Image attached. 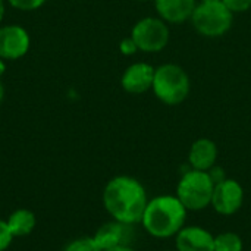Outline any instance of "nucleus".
Wrapping results in <instances>:
<instances>
[{"mask_svg": "<svg viewBox=\"0 0 251 251\" xmlns=\"http://www.w3.org/2000/svg\"><path fill=\"white\" fill-rule=\"evenodd\" d=\"M197 0H154V7L166 24H182L191 19Z\"/></svg>", "mask_w": 251, "mask_h": 251, "instance_id": "nucleus-13", "label": "nucleus"}, {"mask_svg": "<svg viewBox=\"0 0 251 251\" xmlns=\"http://www.w3.org/2000/svg\"><path fill=\"white\" fill-rule=\"evenodd\" d=\"M9 3L18 10L29 12V10H35L41 7L46 3V0H9Z\"/></svg>", "mask_w": 251, "mask_h": 251, "instance_id": "nucleus-17", "label": "nucleus"}, {"mask_svg": "<svg viewBox=\"0 0 251 251\" xmlns=\"http://www.w3.org/2000/svg\"><path fill=\"white\" fill-rule=\"evenodd\" d=\"M13 238H15V237L12 235V232H10V229H9V226H7V224H6V221L0 219V251L7 250V249L10 247Z\"/></svg>", "mask_w": 251, "mask_h": 251, "instance_id": "nucleus-18", "label": "nucleus"}, {"mask_svg": "<svg viewBox=\"0 0 251 251\" xmlns=\"http://www.w3.org/2000/svg\"><path fill=\"white\" fill-rule=\"evenodd\" d=\"M187 215L188 210L175 194H160L149 200L140 224L153 238L168 240L185 226Z\"/></svg>", "mask_w": 251, "mask_h": 251, "instance_id": "nucleus-2", "label": "nucleus"}, {"mask_svg": "<svg viewBox=\"0 0 251 251\" xmlns=\"http://www.w3.org/2000/svg\"><path fill=\"white\" fill-rule=\"evenodd\" d=\"M201 1H218V0H201Z\"/></svg>", "mask_w": 251, "mask_h": 251, "instance_id": "nucleus-26", "label": "nucleus"}, {"mask_svg": "<svg viewBox=\"0 0 251 251\" xmlns=\"http://www.w3.org/2000/svg\"><path fill=\"white\" fill-rule=\"evenodd\" d=\"M146 187L134 176L118 175L112 178L103 190V206L112 219L137 225L149 203Z\"/></svg>", "mask_w": 251, "mask_h": 251, "instance_id": "nucleus-1", "label": "nucleus"}, {"mask_svg": "<svg viewBox=\"0 0 251 251\" xmlns=\"http://www.w3.org/2000/svg\"><path fill=\"white\" fill-rule=\"evenodd\" d=\"M119 50H121V53H122V54H125V56H131V54H134V53H137V51H138V47H137L135 41L132 40V37H128V38H124V40L121 41V44H119Z\"/></svg>", "mask_w": 251, "mask_h": 251, "instance_id": "nucleus-20", "label": "nucleus"}, {"mask_svg": "<svg viewBox=\"0 0 251 251\" xmlns=\"http://www.w3.org/2000/svg\"><path fill=\"white\" fill-rule=\"evenodd\" d=\"M244 243L240 234L226 231L215 235V251H243Z\"/></svg>", "mask_w": 251, "mask_h": 251, "instance_id": "nucleus-15", "label": "nucleus"}, {"mask_svg": "<svg viewBox=\"0 0 251 251\" xmlns=\"http://www.w3.org/2000/svg\"><path fill=\"white\" fill-rule=\"evenodd\" d=\"M151 90L168 106L181 104L191 91V81L185 69L176 63H165L156 68Z\"/></svg>", "mask_w": 251, "mask_h": 251, "instance_id": "nucleus-3", "label": "nucleus"}, {"mask_svg": "<svg viewBox=\"0 0 251 251\" xmlns=\"http://www.w3.org/2000/svg\"><path fill=\"white\" fill-rule=\"evenodd\" d=\"M29 49V35L19 25H6L0 28V59L16 60L26 54Z\"/></svg>", "mask_w": 251, "mask_h": 251, "instance_id": "nucleus-9", "label": "nucleus"}, {"mask_svg": "<svg viewBox=\"0 0 251 251\" xmlns=\"http://www.w3.org/2000/svg\"><path fill=\"white\" fill-rule=\"evenodd\" d=\"M244 203V188L234 179L226 178L225 181L215 185L212 203L213 210L221 216H232L243 207Z\"/></svg>", "mask_w": 251, "mask_h": 251, "instance_id": "nucleus-7", "label": "nucleus"}, {"mask_svg": "<svg viewBox=\"0 0 251 251\" xmlns=\"http://www.w3.org/2000/svg\"><path fill=\"white\" fill-rule=\"evenodd\" d=\"M163 251H172V250H163Z\"/></svg>", "mask_w": 251, "mask_h": 251, "instance_id": "nucleus-28", "label": "nucleus"}, {"mask_svg": "<svg viewBox=\"0 0 251 251\" xmlns=\"http://www.w3.org/2000/svg\"><path fill=\"white\" fill-rule=\"evenodd\" d=\"M3 96H4V90H3V85H1V82H0V103H1V100H3Z\"/></svg>", "mask_w": 251, "mask_h": 251, "instance_id": "nucleus-25", "label": "nucleus"}, {"mask_svg": "<svg viewBox=\"0 0 251 251\" xmlns=\"http://www.w3.org/2000/svg\"><path fill=\"white\" fill-rule=\"evenodd\" d=\"M175 251H215V235L203 226H184L175 235Z\"/></svg>", "mask_w": 251, "mask_h": 251, "instance_id": "nucleus-10", "label": "nucleus"}, {"mask_svg": "<svg viewBox=\"0 0 251 251\" xmlns=\"http://www.w3.org/2000/svg\"><path fill=\"white\" fill-rule=\"evenodd\" d=\"M232 21L234 13L222 3V0L197 3L191 16L194 29L207 38L225 35L232 26Z\"/></svg>", "mask_w": 251, "mask_h": 251, "instance_id": "nucleus-5", "label": "nucleus"}, {"mask_svg": "<svg viewBox=\"0 0 251 251\" xmlns=\"http://www.w3.org/2000/svg\"><path fill=\"white\" fill-rule=\"evenodd\" d=\"M6 224L13 237H26L34 231L37 219L34 212L28 209H16L7 216Z\"/></svg>", "mask_w": 251, "mask_h": 251, "instance_id": "nucleus-14", "label": "nucleus"}, {"mask_svg": "<svg viewBox=\"0 0 251 251\" xmlns=\"http://www.w3.org/2000/svg\"><path fill=\"white\" fill-rule=\"evenodd\" d=\"M232 13H244L251 7V0H222Z\"/></svg>", "mask_w": 251, "mask_h": 251, "instance_id": "nucleus-19", "label": "nucleus"}, {"mask_svg": "<svg viewBox=\"0 0 251 251\" xmlns=\"http://www.w3.org/2000/svg\"><path fill=\"white\" fill-rule=\"evenodd\" d=\"M156 68L146 62H137L129 65L121 78L122 88L129 94H143L151 90Z\"/></svg>", "mask_w": 251, "mask_h": 251, "instance_id": "nucleus-11", "label": "nucleus"}, {"mask_svg": "<svg viewBox=\"0 0 251 251\" xmlns=\"http://www.w3.org/2000/svg\"><path fill=\"white\" fill-rule=\"evenodd\" d=\"M104 251H135L131 246H124V247H116V249H110V250Z\"/></svg>", "mask_w": 251, "mask_h": 251, "instance_id": "nucleus-22", "label": "nucleus"}, {"mask_svg": "<svg viewBox=\"0 0 251 251\" xmlns=\"http://www.w3.org/2000/svg\"><path fill=\"white\" fill-rule=\"evenodd\" d=\"M131 37L135 41L140 51L157 53L168 46L171 31L168 24L162 18L147 16L140 19L132 26Z\"/></svg>", "mask_w": 251, "mask_h": 251, "instance_id": "nucleus-6", "label": "nucleus"}, {"mask_svg": "<svg viewBox=\"0 0 251 251\" xmlns=\"http://www.w3.org/2000/svg\"><path fill=\"white\" fill-rule=\"evenodd\" d=\"M207 172H209L212 181L215 182V185L219 184V182H222V181H225V179L228 178L226 174H225V171H224V168H221L219 165H215V166H213L210 171H207Z\"/></svg>", "mask_w": 251, "mask_h": 251, "instance_id": "nucleus-21", "label": "nucleus"}, {"mask_svg": "<svg viewBox=\"0 0 251 251\" xmlns=\"http://www.w3.org/2000/svg\"><path fill=\"white\" fill-rule=\"evenodd\" d=\"M63 251H101L93 237H79L65 246Z\"/></svg>", "mask_w": 251, "mask_h": 251, "instance_id": "nucleus-16", "label": "nucleus"}, {"mask_svg": "<svg viewBox=\"0 0 251 251\" xmlns=\"http://www.w3.org/2000/svg\"><path fill=\"white\" fill-rule=\"evenodd\" d=\"M134 225L122 224L118 221H110L103 224L96 234L93 235L94 241L97 246L101 249V251L116 249V247H124V246H131V241L134 240Z\"/></svg>", "mask_w": 251, "mask_h": 251, "instance_id": "nucleus-8", "label": "nucleus"}, {"mask_svg": "<svg viewBox=\"0 0 251 251\" xmlns=\"http://www.w3.org/2000/svg\"><path fill=\"white\" fill-rule=\"evenodd\" d=\"M4 71H6V65H4V62H3V60L0 59V76H1L3 74H4Z\"/></svg>", "mask_w": 251, "mask_h": 251, "instance_id": "nucleus-24", "label": "nucleus"}, {"mask_svg": "<svg viewBox=\"0 0 251 251\" xmlns=\"http://www.w3.org/2000/svg\"><path fill=\"white\" fill-rule=\"evenodd\" d=\"M218 146L210 138L196 140L188 151V165L196 171H210L218 160Z\"/></svg>", "mask_w": 251, "mask_h": 251, "instance_id": "nucleus-12", "label": "nucleus"}, {"mask_svg": "<svg viewBox=\"0 0 251 251\" xmlns=\"http://www.w3.org/2000/svg\"><path fill=\"white\" fill-rule=\"evenodd\" d=\"M213 190L215 182L212 181L209 172L190 168L178 181L175 196L188 212H200L210 206Z\"/></svg>", "mask_w": 251, "mask_h": 251, "instance_id": "nucleus-4", "label": "nucleus"}, {"mask_svg": "<svg viewBox=\"0 0 251 251\" xmlns=\"http://www.w3.org/2000/svg\"><path fill=\"white\" fill-rule=\"evenodd\" d=\"M3 15H4V4H3V0H0V22L3 19Z\"/></svg>", "mask_w": 251, "mask_h": 251, "instance_id": "nucleus-23", "label": "nucleus"}, {"mask_svg": "<svg viewBox=\"0 0 251 251\" xmlns=\"http://www.w3.org/2000/svg\"><path fill=\"white\" fill-rule=\"evenodd\" d=\"M138 1H149V0H138Z\"/></svg>", "mask_w": 251, "mask_h": 251, "instance_id": "nucleus-27", "label": "nucleus"}]
</instances>
